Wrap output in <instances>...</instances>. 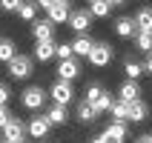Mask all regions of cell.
Instances as JSON below:
<instances>
[{
  "label": "cell",
  "instance_id": "obj_28",
  "mask_svg": "<svg viewBox=\"0 0 152 143\" xmlns=\"http://www.w3.org/2000/svg\"><path fill=\"white\" fill-rule=\"evenodd\" d=\"M55 57H58V60L75 57V54H72V43H58V46H55Z\"/></svg>",
  "mask_w": 152,
  "mask_h": 143
},
{
  "label": "cell",
  "instance_id": "obj_19",
  "mask_svg": "<svg viewBox=\"0 0 152 143\" xmlns=\"http://www.w3.org/2000/svg\"><path fill=\"white\" fill-rule=\"evenodd\" d=\"M135 26L141 29V32H152V9H149V6L138 9V15H135Z\"/></svg>",
  "mask_w": 152,
  "mask_h": 143
},
{
  "label": "cell",
  "instance_id": "obj_2",
  "mask_svg": "<svg viewBox=\"0 0 152 143\" xmlns=\"http://www.w3.org/2000/svg\"><path fill=\"white\" fill-rule=\"evenodd\" d=\"M6 66H9V77H15V80H26V77L32 75L34 57H29V54H15Z\"/></svg>",
  "mask_w": 152,
  "mask_h": 143
},
{
  "label": "cell",
  "instance_id": "obj_8",
  "mask_svg": "<svg viewBox=\"0 0 152 143\" xmlns=\"http://www.w3.org/2000/svg\"><path fill=\"white\" fill-rule=\"evenodd\" d=\"M0 132H3V143L20 140V137H26V120H23V118H12L6 126L0 129Z\"/></svg>",
  "mask_w": 152,
  "mask_h": 143
},
{
  "label": "cell",
  "instance_id": "obj_11",
  "mask_svg": "<svg viewBox=\"0 0 152 143\" xmlns=\"http://www.w3.org/2000/svg\"><path fill=\"white\" fill-rule=\"evenodd\" d=\"M92 46H95V40L89 37V34H77L75 40H72V54H75L77 60H83V57H89Z\"/></svg>",
  "mask_w": 152,
  "mask_h": 143
},
{
  "label": "cell",
  "instance_id": "obj_15",
  "mask_svg": "<svg viewBox=\"0 0 152 143\" xmlns=\"http://www.w3.org/2000/svg\"><path fill=\"white\" fill-rule=\"evenodd\" d=\"M138 97H141V83H138V80H126V83L121 86L118 100H126V103H132V100H138Z\"/></svg>",
  "mask_w": 152,
  "mask_h": 143
},
{
  "label": "cell",
  "instance_id": "obj_37",
  "mask_svg": "<svg viewBox=\"0 0 152 143\" xmlns=\"http://www.w3.org/2000/svg\"><path fill=\"white\" fill-rule=\"evenodd\" d=\"M40 143H49V140H40Z\"/></svg>",
  "mask_w": 152,
  "mask_h": 143
},
{
  "label": "cell",
  "instance_id": "obj_23",
  "mask_svg": "<svg viewBox=\"0 0 152 143\" xmlns=\"http://www.w3.org/2000/svg\"><path fill=\"white\" fill-rule=\"evenodd\" d=\"M95 118H98V115H95V109L86 100L77 103V120H80V123H95Z\"/></svg>",
  "mask_w": 152,
  "mask_h": 143
},
{
  "label": "cell",
  "instance_id": "obj_18",
  "mask_svg": "<svg viewBox=\"0 0 152 143\" xmlns=\"http://www.w3.org/2000/svg\"><path fill=\"white\" fill-rule=\"evenodd\" d=\"M37 12H40V9H37V3H34V0H23V6H20L17 17H20V20H26V23H34V20H37Z\"/></svg>",
  "mask_w": 152,
  "mask_h": 143
},
{
  "label": "cell",
  "instance_id": "obj_38",
  "mask_svg": "<svg viewBox=\"0 0 152 143\" xmlns=\"http://www.w3.org/2000/svg\"><path fill=\"white\" fill-rule=\"evenodd\" d=\"M0 143H3V140H0Z\"/></svg>",
  "mask_w": 152,
  "mask_h": 143
},
{
  "label": "cell",
  "instance_id": "obj_36",
  "mask_svg": "<svg viewBox=\"0 0 152 143\" xmlns=\"http://www.w3.org/2000/svg\"><path fill=\"white\" fill-rule=\"evenodd\" d=\"M12 143H29V140H26V137H20V140H12Z\"/></svg>",
  "mask_w": 152,
  "mask_h": 143
},
{
  "label": "cell",
  "instance_id": "obj_6",
  "mask_svg": "<svg viewBox=\"0 0 152 143\" xmlns=\"http://www.w3.org/2000/svg\"><path fill=\"white\" fill-rule=\"evenodd\" d=\"M92 12H89V9H72V15H69V29H72V32H77V34H86L89 32V26H92Z\"/></svg>",
  "mask_w": 152,
  "mask_h": 143
},
{
  "label": "cell",
  "instance_id": "obj_25",
  "mask_svg": "<svg viewBox=\"0 0 152 143\" xmlns=\"http://www.w3.org/2000/svg\"><path fill=\"white\" fill-rule=\"evenodd\" d=\"M135 46L149 54V52H152V32H141V29H138V32H135Z\"/></svg>",
  "mask_w": 152,
  "mask_h": 143
},
{
  "label": "cell",
  "instance_id": "obj_24",
  "mask_svg": "<svg viewBox=\"0 0 152 143\" xmlns=\"http://www.w3.org/2000/svg\"><path fill=\"white\" fill-rule=\"evenodd\" d=\"M109 112H112V118H115V120H126L129 118V103L126 100H115L109 106ZM126 123H129V120H126Z\"/></svg>",
  "mask_w": 152,
  "mask_h": 143
},
{
  "label": "cell",
  "instance_id": "obj_33",
  "mask_svg": "<svg viewBox=\"0 0 152 143\" xmlns=\"http://www.w3.org/2000/svg\"><path fill=\"white\" fill-rule=\"evenodd\" d=\"M34 3H37V9H49L55 0H34Z\"/></svg>",
  "mask_w": 152,
  "mask_h": 143
},
{
  "label": "cell",
  "instance_id": "obj_26",
  "mask_svg": "<svg viewBox=\"0 0 152 143\" xmlns=\"http://www.w3.org/2000/svg\"><path fill=\"white\" fill-rule=\"evenodd\" d=\"M112 103H115V100H112V94H109V92H103L101 97L92 103V109H95V115H103V112H109V106H112Z\"/></svg>",
  "mask_w": 152,
  "mask_h": 143
},
{
  "label": "cell",
  "instance_id": "obj_27",
  "mask_svg": "<svg viewBox=\"0 0 152 143\" xmlns=\"http://www.w3.org/2000/svg\"><path fill=\"white\" fill-rule=\"evenodd\" d=\"M103 92H106V89H103L101 83H89V86H86V97H83V100L89 103V106H92V103L98 100V97H101Z\"/></svg>",
  "mask_w": 152,
  "mask_h": 143
},
{
  "label": "cell",
  "instance_id": "obj_31",
  "mask_svg": "<svg viewBox=\"0 0 152 143\" xmlns=\"http://www.w3.org/2000/svg\"><path fill=\"white\" fill-rule=\"evenodd\" d=\"M12 118H15V115L9 112V106H0V129L6 126V123H9V120H12Z\"/></svg>",
  "mask_w": 152,
  "mask_h": 143
},
{
  "label": "cell",
  "instance_id": "obj_9",
  "mask_svg": "<svg viewBox=\"0 0 152 143\" xmlns=\"http://www.w3.org/2000/svg\"><path fill=\"white\" fill-rule=\"evenodd\" d=\"M77 75H80V60L77 57H69V60H60L58 63V77L60 80H69L72 83Z\"/></svg>",
  "mask_w": 152,
  "mask_h": 143
},
{
  "label": "cell",
  "instance_id": "obj_1",
  "mask_svg": "<svg viewBox=\"0 0 152 143\" xmlns=\"http://www.w3.org/2000/svg\"><path fill=\"white\" fill-rule=\"evenodd\" d=\"M46 97H49V92L43 89V86H26L23 92H20V106L29 112H40L43 106H46Z\"/></svg>",
  "mask_w": 152,
  "mask_h": 143
},
{
  "label": "cell",
  "instance_id": "obj_3",
  "mask_svg": "<svg viewBox=\"0 0 152 143\" xmlns=\"http://www.w3.org/2000/svg\"><path fill=\"white\" fill-rule=\"evenodd\" d=\"M112 57H115V49H112L109 43H98L95 40V46H92V52H89V63H92L95 69H106L112 63Z\"/></svg>",
  "mask_w": 152,
  "mask_h": 143
},
{
  "label": "cell",
  "instance_id": "obj_30",
  "mask_svg": "<svg viewBox=\"0 0 152 143\" xmlns=\"http://www.w3.org/2000/svg\"><path fill=\"white\" fill-rule=\"evenodd\" d=\"M9 100H12V89L6 83H0V106H9Z\"/></svg>",
  "mask_w": 152,
  "mask_h": 143
},
{
  "label": "cell",
  "instance_id": "obj_14",
  "mask_svg": "<svg viewBox=\"0 0 152 143\" xmlns=\"http://www.w3.org/2000/svg\"><path fill=\"white\" fill-rule=\"evenodd\" d=\"M135 32H138V26H135L132 17H118V23H115V34L118 37L129 40V37H135Z\"/></svg>",
  "mask_w": 152,
  "mask_h": 143
},
{
  "label": "cell",
  "instance_id": "obj_22",
  "mask_svg": "<svg viewBox=\"0 0 152 143\" xmlns=\"http://www.w3.org/2000/svg\"><path fill=\"white\" fill-rule=\"evenodd\" d=\"M124 75H126V80H138V77L144 75V63H138V60H126V63H124Z\"/></svg>",
  "mask_w": 152,
  "mask_h": 143
},
{
  "label": "cell",
  "instance_id": "obj_20",
  "mask_svg": "<svg viewBox=\"0 0 152 143\" xmlns=\"http://www.w3.org/2000/svg\"><path fill=\"white\" fill-rule=\"evenodd\" d=\"M89 12H92V17H109L112 0H89Z\"/></svg>",
  "mask_w": 152,
  "mask_h": 143
},
{
  "label": "cell",
  "instance_id": "obj_5",
  "mask_svg": "<svg viewBox=\"0 0 152 143\" xmlns=\"http://www.w3.org/2000/svg\"><path fill=\"white\" fill-rule=\"evenodd\" d=\"M49 132H52V123H49L46 115H34V118L26 120V135L34 137V140H46Z\"/></svg>",
  "mask_w": 152,
  "mask_h": 143
},
{
  "label": "cell",
  "instance_id": "obj_10",
  "mask_svg": "<svg viewBox=\"0 0 152 143\" xmlns=\"http://www.w3.org/2000/svg\"><path fill=\"white\" fill-rule=\"evenodd\" d=\"M32 34H34V40H55V23H52L49 17L34 20L32 23Z\"/></svg>",
  "mask_w": 152,
  "mask_h": 143
},
{
  "label": "cell",
  "instance_id": "obj_13",
  "mask_svg": "<svg viewBox=\"0 0 152 143\" xmlns=\"http://www.w3.org/2000/svg\"><path fill=\"white\" fill-rule=\"evenodd\" d=\"M55 46H58L55 40H34V54L32 57L40 60V63H46V60L55 57Z\"/></svg>",
  "mask_w": 152,
  "mask_h": 143
},
{
  "label": "cell",
  "instance_id": "obj_32",
  "mask_svg": "<svg viewBox=\"0 0 152 143\" xmlns=\"http://www.w3.org/2000/svg\"><path fill=\"white\" fill-rule=\"evenodd\" d=\"M144 75H152V52L146 54V60H144Z\"/></svg>",
  "mask_w": 152,
  "mask_h": 143
},
{
  "label": "cell",
  "instance_id": "obj_7",
  "mask_svg": "<svg viewBox=\"0 0 152 143\" xmlns=\"http://www.w3.org/2000/svg\"><path fill=\"white\" fill-rule=\"evenodd\" d=\"M69 15H72V0H55V3L46 9V17H49L55 26L66 23V20H69Z\"/></svg>",
  "mask_w": 152,
  "mask_h": 143
},
{
  "label": "cell",
  "instance_id": "obj_34",
  "mask_svg": "<svg viewBox=\"0 0 152 143\" xmlns=\"http://www.w3.org/2000/svg\"><path fill=\"white\" fill-rule=\"evenodd\" d=\"M135 143H152V135H141V137H138Z\"/></svg>",
  "mask_w": 152,
  "mask_h": 143
},
{
  "label": "cell",
  "instance_id": "obj_4",
  "mask_svg": "<svg viewBox=\"0 0 152 143\" xmlns=\"http://www.w3.org/2000/svg\"><path fill=\"white\" fill-rule=\"evenodd\" d=\"M49 97H52V103H58V106H69V103L75 100V89H72V83L69 80H55L52 83V89H49Z\"/></svg>",
  "mask_w": 152,
  "mask_h": 143
},
{
  "label": "cell",
  "instance_id": "obj_17",
  "mask_svg": "<svg viewBox=\"0 0 152 143\" xmlns=\"http://www.w3.org/2000/svg\"><path fill=\"white\" fill-rule=\"evenodd\" d=\"M46 118H49V123H52V126H66L69 112H66V106H58V103H52V109L46 112Z\"/></svg>",
  "mask_w": 152,
  "mask_h": 143
},
{
  "label": "cell",
  "instance_id": "obj_12",
  "mask_svg": "<svg viewBox=\"0 0 152 143\" xmlns=\"http://www.w3.org/2000/svg\"><path fill=\"white\" fill-rule=\"evenodd\" d=\"M149 118V106H146V100H141V97H138V100H132L129 103V123H144V120Z\"/></svg>",
  "mask_w": 152,
  "mask_h": 143
},
{
  "label": "cell",
  "instance_id": "obj_35",
  "mask_svg": "<svg viewBox=\"0 0 152 143\" xmlns=\"http://www.w3.org/2000/svg\"><path fill=\"white\" fill-rule=\"evenodd\" d=\"M89 143H106V137H103V135H95V137H92Z\"/></svg>",
  "mask_w": 152,
  "mask_h": 143
},
{
  "label": "cell",
  "instance_id": "obj_16",
  "mask_svg": "<svg viewBox=\"0 0 152 143\" xmlns=\"http://www.w3.org/2000/svg\"><path fill=\"white\" fill-rule=\"evenodd\" d=\"M103 135L106 137H115V140H126V135H129V129H126V120H112L109 126L103 129Z\"/></svg>",
  "mask_w": 152,
  "mask_h": 143
},
{
  "label": "cell",
  "instance_id": "obj_29",
  "mask_svg": "<svg viewBox=\"0 0 152 143\" xmlns=\"http://www.w3.org/2000/svg\"><path fill=\"white\" fill-rule=\"evenodd\" d=\"M20 6H23V0H0V9H3V12H9V15H17V12H20Z\"/></svg>",
  "mask_w": 152,
  "mask_h": 143
},
{
  "label": "cell",
  "instance_id": "obj_21",
  "mask_svg": "<svg viewBox=\"0 0 152 143\" xmlns=\"http://www.w3.org/2000/svg\"><path fill=\"white\" fill-rule=\"evenodd\" d=\"M15 54H17V46L12 40H6V37H0V63H9Z\"/></svg>",
  "mask_w": 152,
  "mask_h": 143
}]
</instances>
